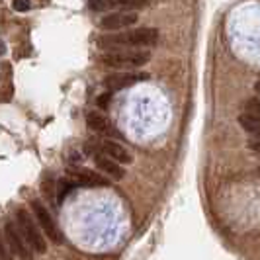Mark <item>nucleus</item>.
Instances as JSON below:
<instances>
[{
    "instance_id": "nucleus-1",
    "label": "nucleus",
    "mask_w": 260,
    "mask_h": 260,
    "mask_svg": "<svg viewBox=\"0 0 260 260\" xmlns=\"http://www.w3.org/2000/svg\"><path fill=\"white\" fill-rule=\"evenodd\" d=\"M158 41V29L155 27H135V29H123V31H110L98 38V47L106 51H117V49H143L156 45Z\"/></svg>"
},
{
    "instance_id": "nucleus-20",
    "label": "nucleus",
    "mask_w": 260,
    "mask_h": 260,
    "mask_svg": "<svg viewBox=\"0 0 260 260\" xmlns=\"http://www.w3.org/2000/svg\"><path fill=\"white\" fill-rule=\"evenodd\" d=\"M254 88H256V94L260 96V80H256V84H254Z\"/></svg>"
},
{
    "instance_id": "nucleus-7",
    "label": "nucleus",
    "mask_w": 260,
    "mask_h": 260,
    "mask_svg": "<svg viewBox=\"0 0 260 260\" xmlns=\"http://www.w3.org/2000/svg\"><path fill=\"white\" fill-rule=\"evenodd\" d=\"M137 14L129 12V10H117V12H110L100 20V27L104 31H123L129 26L137 24Z\"/></svg>"
},
{
    "instance_id": "nucleus-16",
    "label": "nucleus",
    "mask_w": 260,
    "mask_h": 260,
    "mask_svg": "<svg viewBox=\"0 0 260 260\" xmlns=\"http://www.w3.org/2000/svg\"><path fill=\"white\" fill-rule=\"evenodd\" d=\"M110 102H112V94H110V90L104 92V94H100V96L96 98V106H98L100 110H106V108H110Z\"/></svg>"
},
{
    "instance_id": "nucleus-12",
    "label": "nucleus",
    "mask_w": 260,
    "mask_h": 260,
    "mask_svg": "<svg viewBox=\"0 0 260 260\" xmlns=\"http://www.w3.org/2000/svg\"><path fill=\"white\" fill-rule=\"evenodd\" d=\"M239 125L243 127V129L250 133V135H254L256 139H260V116H254V114H241L239 116Z\"/></svg>"
},
{
    "instance_id": "nucleus-5",
    "label": "nucleus",
    "mask_w": 260,
    "mask_h": 260,
    "mask_svg": "<svg viewBox=\"0 0 260 260\" xmlns=\"http://www.w3.org/2000/svg\"><path fill=\"white\" fill-rule=\"evenodd\" d=\"M31 213L36 215L39 227H41V231H43V233L47 235V239H49L51 243H55V245H61V243H63V233L59 231L57 223L53 221L49 209L45 208L39 200H34V202H31Z\"/></svg>"
},
{
    "instance_id": "nucleus-15",
    "label": "nucleus",
    "mask_w": 260,
    "mask_h": 260,
    "mask_svg": "<svg viewBox=\"0 0 260 260\" xmlns=\"http://www.w3.org/2000/svg\"><path fill=\"white\" fill-rule=\"evenodd\" d=\"M245 112L254 114V116H260V96H256V98H248L247 102H245Z\"/></svg>"
},
{
    "instance_id": "nucleus-6",
    "label": "nucleus",
    "mask_w": 260,
    "mask_h": 260,
    "mask_svg": "<svg viewBox=\"0 0 260 260\" xmlns=\"http://www.w3.org/2000/svg\"><path fill=\"white\" fill-rule=\"evenodd\" d=\"M67 174L71 176V180L77 182V186H82V188H106V186H110V178H106L102 174L88 169L69 167Z\"/></svg>"
},
{
    "instance_id": "nucleus-8",
    "label": "nucleus",
    "mask_w": 260,
    "mask_h": 260,
    "mask_svg": "<svg viewBox=\"0 0 260 260\" xmlns=\"http://www.w3.org/2000/svg\"><path fill=\"white\" fill-rule=\"evenodd\" d=\"M143 80H149V73H114L104 78V86L108 90H123Z\"/></svg>"
},
{
    "instance_id": "nucleus-10",
    "label": "nucleus",
    "mask_w": 260,
    "mask_h": 260,
    "mask_svg": "<svg viewBox=\"0 0 260 260\" xmlns=\"http://www.w3.org/2000/svg\"><path fill=\"white\" fill-rule=\"evenodd\" d=\"M102 153L112 156L119 165H131L133 162V155L129 153V149L123 147V145H119L117 141H112V139H108V141L102 143Z\"/></svg>"
},
{
    "instance_id": "nucleus-17",
    "label": "nucleus",
    "mask_w": 260,
    "mask_h": 260,
    "mask_svg": "<svg viewBox=\"0 0 260 260\" xmlns=\"http://www.w3.org/2000/svg\"><path fill=\"white\" fill-rule=\"evenodd\" d=\"M12 8L16 12H27V10H31V2L29 0H14Z\"/></svg>"
},
{
    "instance_id": "nucleus-3",
    "label": "nucleus",
    "mask_w": 260,
    "mask_h": 260,
    "mask_svg": "<svg viewBox=\"0 0 260 260\" xmlns=\"http://www.w3.org/2000/svg\"><path fill=\"white\" fill-rule=\"evenodd\" d=\"M16 223L20 227L22 235L26 237V241L29 243V247L34 248V252L43 254L47 250V243H45V237L39 231V223L36 219L34 213H29L27 209L18 208L16 209Z\"/></svg>"
},
{
    "instance_id": "nucleus-11",
    "label": "nucleus",
    "mask_w": 260,
    "mask_h": 260,
    "mask_svg": "<svg viewBox=\"0 0 260 260\" xmlns=\"http://www.w3.org/2000/svg\"><path fill=\"white\" fill-rule=\"evenodd\" d=\"M86 125L88 129L94 131V133H104L108 135L112 131V123L106 116H102L100 112H88L86 114Z\"/></svg>"
},
{
    "instance_id": "nucleus-13",
    "label": "nucleus",
    "mask_w": 260,
    "mask_h": 260,
    "mask_svg": "<svg viewBox=\"0 0 260 260\" xmlns=\"http://www.w3.org/2000/svg\"><path fill=\"white\" fill-rule=\"evenodd\" d=\"M153 4V0H110V6H112V10L114 8H119V10H141V8H147V6H151Z\"/></svg>"
},
{
    "instance_id": "nucleus-2",
    "label": "nucleus",
    "mask_w": 260,
    "mask_h": 260,
    "mask_svg": "<svg viewBox=\"0 0 260 260\" xmlns=\"http://www.w3.org/2000/svg\"><path fill=\"white\" fill-rule=\"evenodd\" d=\"M151 61V53L143 49H117V51H108L100 57V63L108 69H117V71H135L141 69Z\"/></svg>"
},
{
    "instance_id": "nucleus-14",
    "label": "nucleus",
    "mask_w": 260,
    "mask_h": 260,
    "mask_svg": "<svg viewBox=\"0 0 260 260\" xmlns=\"http://www.w3.org/2000/svg\"><path fill=\"white\" fill-rule=\"evenodd\" d=\"M75 186H77V182H75V180H67V178H65V180H59V192H57L59 202H63V200L67 198V194H69V192H71Z\"/></svg>"
},
{
    "instance_id": "nucleus-4",
    "label": "nucleus",
    "mask_w": 260,
    "mask_h": 260,
    "mask_svg": "<svg viewBox=\"0 0 260 260\" xmlns=\"http://www.w3.org/2000/svg\"><path fill=\"white\" fill-rule=\"evenodd\" d=\"M4 241L8 243V247H10L14 256H18L20 260L34 258V248L29 247L26 237L22 235L16 219H14V221L12 219H6V221H4Z\"/></svg>"
},
{
    "instance_id": "nucleus-18",
    "label": "nucleus",
    "mask_w": 260,
    "mask_h": 260,
    "mask_svg": "<svg viewBox=\"0 0 260 260\" xmlns=\"http://www.w3.org/2000/svg\"><path fill=\"white\" fill-rule=\"evenodd\" d=\"M247 147H248V151L258 153V155H260V139H252V141H248Z\"/></svg>"
},
{
    "instance_id": "nucleus-9",
    "label": "nucleus",
    "mask_w": 260,
    "mask_h": 260,
    "mask_svg": "<svg viewBox=\"0 0 260 260\" xmlns=\"http://www.w3.org/2000/svg\"><path fill=\"white\" fill-rule=\"evenodd\" d=\"M94 160H96V167L106 172L110 178H114V180H121L123 176H125V170L123 167H119V162L114 160L112 156H108L106 153H98V155L94 156Z\"/></svg>"
},
{
    "instance_id": "nucleus-19",
    "label": "nucleus",
    "mask_w": 260,
    "mask_h": 260,
    "mask_svg": "<svg viewBox=\"0 0 260 260\" xmlns=\"http://www.w3.org/2000/svg\"><path fill=\"white\" fill-rule=\"evenodd\" d=\"M2 260H12V256H10V247H8L6 241L2 243Z\"/></svg>"
}]
</instances>
